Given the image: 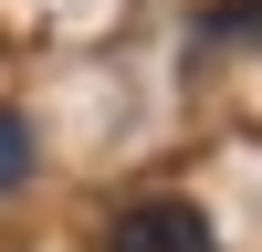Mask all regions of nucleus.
Returning <instances> with one entry per match:
<instances>
[{"instance_id":"f257e3e1","label":"nucleus","mask_w":262,"mask_h":252,"mask_svg":"<svg viewBox=\"0 0 262 252\" xmlns=\"http://www.w3.org/2000/svg\"><path fill=\"white\" fill-rule=\"evenodd\" d=\"M105 252H221V231H210V210H189V200H137V210H116Z\"/></svg>"},{"instance_id":"f03ea898","label":"nucleus","mask_w":262,"mask_h":252,"mask_svg":"<svg viewBox=\"0 0 262 252\" xmlns=\"http://www.w3.org/2000/svg\"><path fill=\"white\" fill-rule=\"evenodd\" d=\"M200 32H210V42H252V53H262V0H210Z\"/></svg>"},{"instance_id":"7ed1b4c3","label":"nucleus","mask_w":262,"mask_h":252,"mask_svg":"<svg viewBox=\"0 0 262 252\" xmlns=\"http://www.w3.org/2000/svg\"><path fill=\"white\" fill-rule=\"evenodd\" d=\"M21 168H32V126H21V116H0V189H11Z\"/></svg>"}]
</instances>
